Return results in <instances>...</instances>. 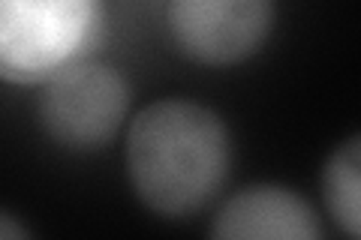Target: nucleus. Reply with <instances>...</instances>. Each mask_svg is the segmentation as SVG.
Returning <instances> with one entry per match:
<instances>
[{
    "label": "nucleus",
    "mask_w": 361,
    "mask_h": 240,
    "mask_svg": "<svg viewBox=\"0 0 361 240\" xmlns=\"http://www.w3.org/2000/svg\"><path fill=\"white\" fill-rule=\"evenodd\" d=\"M130 84L106 63H70L45 82L39 120L70 151H97L118 135L130 111Z\"/></svg>",
    "instance_id": "nucleus-3"
},
{
    "label": "nucleus",
    "mask_w": 361,
    "mask_h": 240,
    "mask_svg": "<svg viewBox=\"0 0 361 240\" xmlns=\"http://www.w3.org/2000/svg\"><path fill=\"white\" fill-rule=\"evenodd\" d=\"M16 237H30V228L18 216L0 210V240H16Z\"/></svg>",
    "instance_id": "nucleus-7"
},
{
    "label": "nucleus",
    "mask_w": 361,
    "mask_h": 240,
    "mask_svg": "<svg viewBox=\"0 0 361 240\" xmlns=\"http://www.w3.org/2000/svg\"><path fill=\"white\" fill-rule=\"evenodd\" d=\"M97 25V0H0V78L49 82Z\"/></svg>",
    "instance_id": "nucleus-2"
},
{
    "label": "nucleus",
    "mask_w": 361,
    "mask_h": 240,
    "mask_svg": "<svg viewBox=\"0 0 361 240\" xmlns=\"http://www.w3.org/2000/svg\"><path fill=\"white\" fill-rule=\"evenodd\" d=\"M169 33L190 61L235 66L262 49L274 0H169Z\"/></svg>",
    "instance_id": "nucleus-4"
},
{
    "label": "nucleus",
    "mask_w": 361,
    "mask_h": 240,
    "mask_svg": "<svg viewBox=\"0 0 361 240\" xmlns=\"http://www.w3.org/2000/svg\"><path fill=\"white\" fill-rule=\"evenodd\" d=\"M232 141L217 111L190 99L151 102L127 130V175L145 208L184 220L229 177Z\"/></svg>",
    "instance_id": "nucleus-1"
},
{
    "label": "nucleus",
    "mask_w": 361,
    "mask_h": 240,
    "mask_svg": "<svg viewBox=\"0 0 361 240\" xmlns=\"http://www.w3.org/2000/svg\"><path fill=\"white\" fill-rule=\"evenodd\" d=\"M361 139L353 135L329 156L322 171V198L346 237L361 234Z\"/></svg>",
    "instance_id": "nucleus-6"
},
{
    "label": "nucleus",
    "mask_w": 361,
    "mask_h": 240,
    "mask_svg": "<svg viewBox=\"0 0 361 240\" xmlns=\"http://www.w3.org/2000/svg\"><path fill=\"white\" fill-rule=\"evenodd\" d=\"M211 234L226 240H316L322 237V228L295 189L256 184L223 201Z\"/></svg>",
    "instance_id": "nucleus-5"
}]
</instances>
